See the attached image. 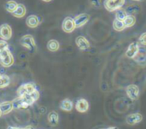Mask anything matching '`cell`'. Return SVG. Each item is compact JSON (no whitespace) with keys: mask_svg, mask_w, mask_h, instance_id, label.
Returning a JSON list of instances; mask_svg holds the SVG:
<instances>
[{"mask_svg":"<svg viewBox=\"0 0 146 129\" xmlns=\"http://www.w3.org/2000/svg\"><path fill=\"white\" fill-rule=\"evenodd\" d=\"M139 51V46L138 42H133L129 45L126 51V56L128 58H134Z\"/></svg>","mask_w":146,"mask_h":129,"instance_id":"ba28073f","label":"cell"},{"mask_svg":"<svg viewBox=\"0 0 146 129\" xmlns=\"http://www.w3.org/2000/svg\"><path fill=\"white\" fill-rule=\"evenodd\" d=\"M139 43L143 45H146V33H144L140 35L139 39Z\"/></svg>","mask_w":146,"mask_h":129,"instance_id":"f1b7e54d","label":"cell"},{"mask_svg":"<svg viewBox=\"0 0 146 129\" xmlns=\"http://www.w3.org/2000/svg\"><path fill=\"white\" fill-rule=\"evenodd\" d=\"M123 22H124L126 27H133L135 24L136 18L133 15H127V17L125 18V20L123 21Z\"/></svg>","mask_w":146,"mask_h":129,"instance_id":"d6986e66","label":"cell"},{"mask_svg":"<svg viewBox=\"0 0 146 129\" xmlns=\"http://www.w3.org/2000/svg\"><path fill=\"white\" fill-rule=\"evenodd\" d=\"M75 42H76V45L79 47V49L81 50V51H86L90 47L89 41L85 37H83V36L77 37L76 39H75Z\"/></svg>","mask_w":146,"mask_h":129,"instance_id":"9c48e42d","label":"cell"},{"mask_svg":"<svg viewBox=\"0 0 146 129\" xmlns=\"http://www.w3.org/2000/svg\"><path fill=\"white\" fill-rule=\"evenodd\" d=\"M12 37V29L9 24H3L0 26V38L3 40H9Z\"/></svg>","mask_w":146,"mask_h":129,"instance_id":"277c9868","label":"cell"},{"mask_svg":"<svg viewBox=\"0 0 146 129\" xmlns=\"http://www.w3.org/2000/svg\"><path fill=\"white\" fill-rule=\"evenodd\" d=\"M1 116H3V114H2V112H1V110H0V117H1Z\"/></svg>","mask_w":146,"mask_h":129,"instance_id":"8d00e7d4","label":"cell"},{"mask_svg":"<svg viewBox=\"0 0 146 129\" xmlns=\"http://www.w3.org/2000/svg\"><path fill=\"white\" fill-rule=\"evenodd\" d=\"M12 15L14 16L17 17V18L23 17L26 15V7L23 4H21V3L18 4L17 7H16V9H15V10L12 13Z\"/></svg>","mask_w":146,"mask_h":129,"instance_id":"2e32d148","label":"cell"},{"mask_svg":"<svg viewBox=\"0 0 146 129\" xmlns=\"http://www.w3.org/2000/svg\"><path fill=\"white\" fill-rule=\"evenodd\" d=\"M124 3H125V0H105L104 5L108 11L113 12L121 9Z\"/></svg>","mask_w":146,"mask_h":129,"instance_id":"6da1fadb","label":"cell"},{"mask_svg":"<svg viewBox=\"0 0 146 129\" xmlns=\"http://www.w3.org/2000/svg\"><path fill=\"white\" fill-rule=\"evenodd\" d=\"M17 5H18V3H17L15 1L10 0V1H8V2L5 3V9H6L7 11L10 12V13H13V12L15 10Z\"/></svg>","mask_w":146,"mask_h":129,"instance_id":"7402d4cb","label":"cell"},{"mask_svg":"<svg viewBox=\"0 0 146 129\" xmlns=\"http://www.w3.org/2000/svg\"><path fill=\"white\" fill-rule=\"evenodd\" d=\"M10 80L9 77L6 74H3L0 76V88H4L9 85Z\"/></svg>","mask_w":146,"mask_h":129,"instance_id":"cb8c5ba5","label":"cell"},{"mask_svg":"<svg viewBox=\"0 0 146 129\" xmlns=\"http://www.w3.org/2000/svg\"><path fill=\"white\" fill-rule=\"evenodd\" d=\"M7 129H23V128H15V127H11V126H9V127H8Z\"/></svg>","mask_w":146,"mask_h":129,"instance_id":"1f68e13d","label":"cell"},{"mask_svg":"<svg viewBox=\"0 0 146 129\" xmlns=\"http://www.w3.org/2000/svg\"><path fill=\"white\" fill-rule=\"evenodd\" d=\"M0 76H1V74H0Z\"/></svg>","mask_w":146,"mask_h":129,"instance_id":"74e56055","label":"cell"},{"mask_svg":"<svg viewBox=\"0 0 146 129\" xmlns=\"http://www.w3.org/2000/svg\"><path fill=\"white\" fill-rule=\"evenodd\" d=\"M23 86H24V87H25L26 92H27V94H30V93L33 92L36 90L34 85H33V84H31V83H27V84H25V85H23Z\"/></svg>","mask_w":146,"mask_h":129,"instance_id":"4316f807","label":"cell"},{"mask_svg":"<svg viewBox=\"0 0 146 129\" xmlns=\"http://www.w3.org/2000/svg\"><path fill=\"white\" fill-rule=\"evenodd\" d=\"M137 63H139L141 66L146 65V51L145 50H139L136 57L133 58Z\"/></svg>","mask_w":146,"mask_h":129,"instance_id":"7c38bea8","label":"cell"},{"mask_svg":"<svg viewBox=\"0 0 146 129\" xmlns=\"http://www.w3.org/2000/svg\"><path fill=\"white\" fill-rule=\"evenodd\" d=\"M127 12H126V10L125 9H118L117 11H116V13H115V19H117V20H120V21H124L125 20V18L127 17Z\"/></svg>","mask_w":146,"mask_h":129,"instance_id":"d4e9b609","label":"cell"},{"mask_svg":"<svg viewBox=\"0 0 146 129\" xmlns=\"http://www.w3.org/2000/svg\"><path fill=\"white\" fill-rule=\"evenodd\" d=\"M21 99H22V101L25 103V104H27V105H32V104H33V103L35 102L33 98H32V97L30 96V94H25V95H23L22 97H21Z\"/></svg>","mask_w":146,"mask_h":129,"instance_id":"484cf974","label":"cell"},{"mask_svg":"<svg viewBox=\"0 0 146 129\" xmlns=\"http://www.w3.org/2000/svg\"><path fill=\"white\" fill-rule=\"evenodd\" d=\"M30 96L32 97V98H33L34 101H37V100L38 99V98H39V92H38V91L35 90L33 92L30 93Z\"/></svg>","mask_w":146,"mask_h":129,"instance_id":"f546056e","label":"cell"},{"mask_svg":"<svg viewBox=\"0 0 146 129\" xmlns=\"http://www.w3.org/2000/svg\"><path fill=\"white\" fill-rule=\"evenodd\" d=\"M14 107H13V104L11 101H6V102H3L2 104H0V110L3 115L9 114V112L12 111Z\"/></svg>","mask_w":146,"mask_h":129,"instance_id":"5bb4252c","label":"cell"},{"mask_svg":"<svg viewBox=\"0 0 146 129\" xmlns=\"http://www.w3.org/2000/svg\"><path fill=\"white\" fill-rule=\"evenodd\" d=\"M0 63L5 68L10 67L14 63V57L9 50L0 52Z\"/></svg>","mask_w":146,"mask_h":129,"instance_id":"7a4b0ae2","label":"cell"},{"mask_svg":"<svg viewBox=\"0 0 146 129\" xmlns=\"http://www.w3.org/2000/svg\"><path fill=\"white\" fill-rule=\"evenodd\" d=\"M23 129H34V128L33 127H32V126H27V127H26L25 128Z\"/></svg>","mask_w":146,"mask_h":129,"instance_id":"d6a6232c","label":"cell"},{"mask_svg":"<svg viewBox=\"0 0 146 129\" xmlns=\"http://www.w3.org/2000/svg\"><path fill=\"white\" fill-rule=\"evenodd\" d=\"M9 50V45L8 43L5 40H0V52Z\"/></svg>","mask_w":146,"mask_h":129,"instance_id":"83f0119b","label":"cell"},{"mask_svg":"<svg viewBox=\"0 0 146 129\" xmlns=\"http://www.w3.org/2000/svg\"><path fill=\"white\" fill-rule=\"evenodd\" d=\"M60 47V45L58 43V41L55 40V39H50L48 43H47V49L50 51H56Z\"/></svg>","mask_w":146,"mask_h":129,"instance_id":"ffe728a7","label":"cell"},{"mask_svg":"<svg viewBox=\"0 0 146 129\" xmlns=\"http://www.w3.org/2000/svg\"><path fill=\"white\" fill-rule=\"evenodd\" d=\"M27 25L31 27V28H34V27H37L40 22V20L39 18L37 16V15H29L27 18Z\"/></svg>","mask_w":146,"mask_h":129,"instance_id":"4fadbf2b","label":"cell"},{"mask_svg":"<svg viewBox=\"0 0 146 129\" xmlns=\"http://www.w3.org/2000/svg\"><path fill=\"white\" fill-rule=\"evenodd\" d=\"M142 120H143V116L139 113L129 115L126 118V122H127V123L128 125H135V124H138V123L141 122Z\"/></svg>","mask_w":146,"mask_h":129,"instance_id":"30bf717a","label":"cell"},{"mask_svg":"<svg viewBox=\"0 0 146 129\" xmlns=\"http://www.w3.org/2000/svg\"><path fill=\"white\" fill-rule=\"evenodd\" d=\"M89 19H90V15H87V14H85V13L76 15L74 17V19L75 27H83L85 24H86L88 22Z\"/></svg>","mask_w":146,"mask_h":129,"instance_id":"52a82bcc","label":"cell"},{"mask_svg":"<svg viewBox=\"0 0 146 129\" xmlns=\"http://www.w3.org/2000/svg\"><path fill=\"white\" fill-rule=\"evenodd\" d=\"M75 108L76 110L80 112V113H85L88 110V108H89V104L88 102L84 99V98H81V99H79L76 103V105H75Z\"/></svg>","mask_w":146,"mask_h":129,"instance_id":"8fae6325","label":"cell"},{"mask_svg":"<svg viewBox=\"0 0 146 129\" xmlns=\"http://www.w3.org/2000/svg\"><path fill=\"white\" fill-rule=\"evenodd\" d=\"M125 10H126L127 14L133 15V14H137L138 12H139L140 8L137 4H133V5H129L128 7H127V9Z\"/></svg>","mask_w":146,"mask_h":129,"instance_id":"603a6c76","label":"cell"},{"mask_svg":"<svg viewBox=\"0 0 146 129\" xmlns=\"http://www.w3.org/2000/svg\"><path fill=\"white\" fill-rule=\"evenodd\" d=\"M12 104H13L14 109H27L29 106L22 101L21 97H18L14 101H12Z\"/></svg>","mask_w":146,"mask_h":129,"instance_id":"e0dca14e","label":"cell"},{"mask_svg":"<svg viewBox=\"0 0 146 129\" xmlns=\"http://www.w3.org/2000/svg\"><path fill=\"white\" fill-rule=\"evenodd\" d=\"M21 44L31 51H33L36 49V44H35L34 39L30 34L24 35L21 39Z\"/></svg>","mask_w":146,"mask_h":129,"instance_id":"3957f363","label":"cell"},{"mask_svg":"<svg viewBox=\"0 0 146 129\" xmlns=\"http://www.w3.org/2000/svg\"><path fill=\"white\" fill-rule=\"evenodd\" d=\"M62 30L65 32V33H72L74 29H75V24H74V21L73 18L71 17H66L63 21H62Z\"/></svg>","mask_w":146,"mask_h":129,"instance_id":"5b68a950","label":"cell"},{"mask_svg":"<svg viewBox=\"0 0 146 129\" xmlns=\"http://www.w3.org/2000/svg\"><path fill=\"white\" fill-rule=\"evenodd\" d=\"M60 108L64 111H71L73 109V103L71 100L66 98L62 100L60 104Z\"/></svg>","mask_w":146,"mask_h":129,"instance_id":"ac0fdd59","label":"cell"},{"mask_svg":"<svg viewBox=\"0 0 146 129\" xmlns=\"http://www.w3.org/2000/svg\"><path fill=\"white\" fill-rule=\"evenodd\" d=\"M127 94L132 100H137L139 97V88L136 85H130L127 87Z\"/></svg>","mask_w":146,"mask_h":129,"instance_id":"8992f818","label":"cell"},{"mask_svg":"<svg viewBox=\"0 0 146 129\" xmlns=\"http://www.w3.org/2000/svg\"><path fill=\"white\" fill-rule=\"evenodd\" d=\"M107 129H118L116 127H113V128H109Z\"/></svg>","mask_w":146,"mask_h":129,"instance_id":"836d02e7","label":"cell"},{"mask_svg":"<svg viewBox=\"0 0 146 129\" xmlns=\"http://www.w3.org/2000/svg\"><path fill=\"white\" fill-rule=\"evenodd\" d=\"M42 1H44V2H50L51 0H42Z\"/></svg>","mask_w":146,"mask_h":129,"instance_id":"e575fe53","label":"cell"},{"mask_svg":"<svg viewBox=\"0 0 146 129\" xmlns=\"http://www.w3.org/2000/svg\"><path fill=\"white\" fill-rule=\"evenodd\" d=\"M48 122L50 123V126L52 127H56L58 124L59 122V116L58 114L56 111H51L49 113L48 115Z\"/></svg>","mask_w":146,"mask_h":129,"instance_id":"9a60e30c","label":"cell"},{"mask_svg":"<svg viewBox=\"0 0 146 129\" xmlns=\"http://www.w3.org/2000/svg\"><path fill=\"white\" fill-rule=\"evenodd\" d=\"M90 3L95 8H99L101 5V0H90Z\"/></svg>","mask_w":146,"mask_h":129,"instance_id":"4dcf8cb0","label":"cell"},{"mask_svg":"<svg viewBox=\"0 0 146 129\" xmlns=\"http://www.w3.org/2000/svg\"><path fill=\"white\" fill-rule=\"evenodd\" d=\"M133 1H138V2H142V1H144V0H133Z\"/></svg>","mask_w":146,"mask_h":129,"instance_id":"d590c367","label":"cell"},{"mask_svg":"<svg viewBox=\"0 0 146 129\" xmlns=\"http://www.w3.org/2000/svg\"><path fill=\"white\" fill-rule=\"evenodd\" d=\"M113 27L115 31H118V32H121V31H123L125 29V24L122 21H120V20H114L113 21Z\"/></svg>","mask_w":146,"mask_h":129,"instance_id":"44dd1931","label":"cell"}]
</instances>
